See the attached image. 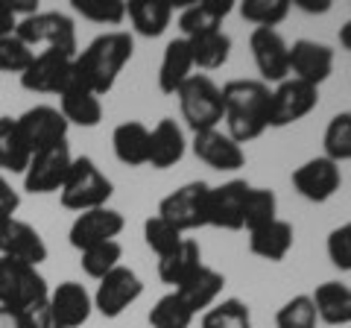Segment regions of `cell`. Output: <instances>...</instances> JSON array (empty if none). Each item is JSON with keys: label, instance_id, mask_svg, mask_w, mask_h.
<instances>
[{"label": "cell", "instance_id": "6da1fadb", "mask_svg": "<svg viewBox=\"0 0 351 328\" xmlns=\"http://www.w3.org/2000/svg\"><path fill=\"white\" fill-rule=\"evenodd\" d=\"M132 53H135V38L126 30H112L97 36L85 50L73 59V82L85 85L97 97H106L117 85V76L123 73Z\"/></svg>", "mask_w": 351, "mask_h": 328}, {"label": "cell", "instance_id": "7a4b0ae2", "mask_svg": "<svg viewBox=\"0 0 351 328\" xmlns=\"http://www.w3.org/2000/svg\"><path fill=\"white\" fill-rule=\"evenodd\" d=\"M223 106H226V132L237 144L261 138L269 129V97L272 89L261 80H232L223 89Z\"/></svg>", "mask_w": 351, "mask_h": 328}, {"label": "cell", "instance_id": "3957f363", "mask_svg": "<svg viewBox=\"0 0 351 328\" xmlns=\"http://www.w3.org/2000/svg\"><path fill=\"white\" fill-rule=\"evenodd\" d=\"M114 185L106 173L97 167L94 159L80 156L73 159L68 176H64V185L59 188V200L68 211H91V209H103V205L112 200Z\"/></svg>", "mask_w": 351, "mask_h": 328}, {"label": "cell", "instance_id": "277c9868", "mask_svg": "<svg viewBox=\"0 0 351 328\" xmlns=\"http://www.w3.org/2000/svg\"><path fill=\"white\" fill-rule=\"evenodd\" d=\"M184 124L191 126V132H205V129H219L226 115L223 106V91L219 85L205 73H193L188 82L176 91Z\"/></svg>", "mask_w": 351, "mask_h": 328}, {"label": "cell", "instance_id": "5b68a950", "mask_svg": "<svg viewBox=\"0 0 351 328\" xmlns=\"http://www.w3.org/2000/svg\"><path fill=\"white\" fill-rule=\"evenodd\" d=\"M50 288L38 267L24 264L15 258H0V305L12 311H29L36 305L47 302Z\"/></svg>", "mask_w": 351, "mask_h": 328}, {"label": "cell", "instance_id": "8992f818", "mask_svg": "<svg viewBox=\"0 0 351 328\" xmlns=\"http://www.w3.org/2000/svg\"><path fill=\"white\" fill-rule=\"evenodd\" d=\"M15 36L32 50L36 47L59 50L64 56H76V53H80V45H76V24H73V18L64 12H36L24 21H18Z\"/></svg>", "mask_w": 351, "mask_h": 328}, {"label": "cell", "instance_id": "52a82bcc", "mask_svg": "<svg viewBox=\"0 0 351 328\" xmlns=\"http://www.w3.org/2000/svg\"><path fill=\"white\" fill-rule=\"evenodd\" d=\"M208 191H211V185L205 182L182 185L158 202V217L173 223L182 235L208 226Z\"/></svg>", "mask_w": 351, "mask_h": 328}, {"label": "cell", "instance_id": "ba28073f", "mask_svg": "<svg viewBox=\"0 0 351 328\" xmlns=\"http://www.w3.org/2000/svg\"><path fill=\"white\" fill-rule=\"evenodd\" d=\"M141 293H144V281H141V276L135 270L120 264L97 284V290L91 296L94 311L100 316H106V320H117L120 314H126L132 305L141 299Z\"/></svg>", "mask_w": 351, "mask_h": 328}, {"label": "cell", "instance_id": "9c48e42d", "mask_svg": "<svg viewBox=\"0 0 351 328\" xmlns=\"http://www.w3.org/2000/svg\"><path fill=\"white\" fill-rule=\"evenodd\" d=\"M316 106H319V89L287 76V80L278 82L276 89H272V97H269V126H276V129L293 126V124H299L302 117L311 115Z\"/></svg>", "mask_w": 351, "mask_h": 328}, {"label": "cell", "instance_id": "30bf717a", "mask_svg": "<svg viewBox=\"0 0 351 328\" xmlns=\"http://www.w3.org/2000/svg\"><path fill=\"white\" fill-rule=\"evenodd\" d=\"M73 59L59 50H41L21 73V89L32 94H62L73 80Z\"/></svg>", "mask_w": 351, "mask_h": 328}, {"label": "cell", "instance_id": "8fae6325", "mask_svg": "<svg viewBox=\"0 0 351 328\" xmlns=\"http://www.w3.org/2000/svg\"><path fill=\"white\" fill-rule=\"evenodd\" d=\"M73 164L71 147L68 141H62L56 147H47L41 152H32V159L24 170V191L27 194H53L64 185V176H68Z\"/></svg>", "mask_w": 351, "mask_h": 328}, {"label": "cell", "instance_id": "7c38bea8", "mask_svg": "<svg viewBox=\"0 0 351 328\" xmlns=\"http://www.w3.org/2000/svg\"><path fill=\"white\" fill-rule=\"evenodd\" d=\"M249 50L255 59V68L261 73V82H284L290 76V45L284 41L278 30H252Z\"/></svg>", "mask_w": 351, "mask_h": 328}, {"label": "cell", "instance_id": "4fadbf2b", "mask_svg": "<svg viewBox=\"0 0 351 328\" xmlns=\"http://www.w3.org/2000/svg\"><path fill=\"white\" fill-rule=\"evenodd\" d=\"M18 120L21 138L29 147V152H41L47 147H56L62 141H68V120L62 117L56 106H32L27 108Z\"/></svg>", "mask_w": 351, "mask_h": 328}, {"label": "cell", "instance_id": "5bb4252c", "mask_svg": "<svg viewBox=\"0 0 351 328\" xmlns=\"http://www.w3.org/2000/svg\"><path fill=\"white\" fill-rule=\"evenodd\" d=\"M293 188L299 196H304L307 202H328L331 196L343 188V173H339V164L325 159V156H316V159H307L302 167L293 170Z\"/></svg>", "mask_w": 351, "mask_h": 328}, {"label": "cell", "instance_id": "9a60e30c", "mask_svg": "<svg viewBox=\"0 0 351 328\" xmlns=\"http://www.w3.org/2000/svg\"><path fill=\"white\" fill-rule=\"evenodd\" d=\"M0 258H15L38 267L47 261V244L36 226L21 217H0Z\"/></svg>", "mask_w": 351, "mask_h": 328}, {"label": "cell", "instance_id": "2e32d148", "mask_svg": "<svg viewBox=\"0 0 351 328\" xmlns=\"http://www.w3.org/2000/svg\"><path fill=\"white\" fill-rule=\"evenodd\" d=\"M123 214L117 209H91V211H82L76 214V220L71 223V232H68V240L73 249H91L97 244H106V240H117V235L123 232Z\"/></svg>", "mask_w": 351, "mask_h": 328}, {"label": "cell", "instance_id": "e0dca14e", "mask_svg": "<svg viewBox=\"0 0 351 328\" xmlns=\"http://www.w3.org/2000/svg\"><path fill=\"white\" fill-rule=\"evenodd\" d=\"M252 185L246 179H232L208 191V226L240 232L243 229V202Z\"/></svg>", "mask_w": 351, "mask_h": 328}, {"label": "cell", "instance_id": "ac0fdd59", "mask_svg": "<svg viewBox=\"0 0 351 328\" xmlns=\"http://www.w3.org/2000/svg\"><path fill=\"white\" fill-rule=\"evenodd\" d=\"M191 150L193 156L199 159L202 164L214 170H240L246 167V152L237 141L223 132V129H205V132H196L191 141Z\"/></svg>", "mask_w": 351, "mask_h": 328}, {"label": "cell", "instance_id": "d6986e66", "mask_svg": "<svg viewBox=\"0 0 351 328\" xmlns=\"http://www.w3.org/2000/svg\"><path fill=\"white\" fill-rule=\"evenodd\" d=\"M334 71V50L322 45V41L299 38L290 45V76L302 80L307 85H319L331 76Z\"/></svg>", "mask_w": 351, "mask_h": 328}, {"label": "cell", "instance_id": "ffe728a7", "mask_svg": "<svg viewBox=\"0 0 351 328\" xmlns=\"http://www.w3.org/2000/svg\"><path fill=\"white\" fill-rule=\"evenodd\" d=\"M47 305H50L53 316H56L64 328H82L91 320V311H94L91 293H88L85 284H80V281H62L59 288H53L47 296Z\"/></svg>", "mask_w": 351, "mask_h": 328}, {"label": "cell", "instance_id": "44dd1931", "mask_svg": "<svg viewBox=\"0 0 351 328\" xmlns=\"http://www.w3.org/2000/svg\"><path fill=\"white\" fill-rule=\"evenodd\" d=\"M184 152H188V138H184V129L176 124L173 117H161L156 126L149 129V159L147 164H152L156 170H167L176 167Z\"/></svg>", "mask_w": 351, "mask_h": 328}, {"label": "cell", "instance_id": "7402d4cb", "mask_svg": "<svg viewBox=\"0 0 351 328\" xmlns=\"http://www.w3.org/2000/svg\"><path fill=\"white\" fill-rule=\"evenodd\" d=\"M234 12V0H199L182 9L179 15V30L182 38H196L205 32L223 30V21Z\"/></svg>", "mask_w": 351, "mask_h": 328}, {"label": "cell", "instance_id": "603a6c76", "mask_svg": "<svg viewBox=\"0 0 351 328\" xmlns=\"http://www.w3.org/2000/svg\"><path fill=\"white\" fill-rule=\"evenodd\" d=\"M223 288H226V276H223V272H217L214 267L202 264L188 281L176 288V293H179V299L188 305V308L193 311V316H196V314H205L211 305L219 302V296H223Z\"/></svg>", "mask_w": 351, "mask_h": 328}, {"label": "cell", "instance_id": "cb8c5ba5", "mask_svg": "<svg viewBox=\"0 0 351 328\" xmlns=\"http://www.w3.org/2000/svg\"><path fill=\"white\" fill-rule=\"evenodd\" d=\"M59 112L68 120V126H82V129H94L103 120V100L94 91H88L85 85L73 82L59 94Z\"/></svg>", "mask_w": 351, "mask_h": 328}, {"label": "cell", "instance_id": "d4e9b609", "mask_svg": "<svg viewBox=\"0 0 351 328\" xmlns=\"http://www.w3.org/2000/svg\"><path fill=\"white\" fill-rule=\"evenodd\" d=\"M193 76V53L188 38H173L164 47V56L158 65V89L161 94H176Z\"/></svg>", "mask_w": 351, "mask_h": 328}, {"label": "cell", "instance_id": "484cf974", "mask_svg": "<svg viewBox=\"0 0 351 328\" xmlns=\"http://www.w3.org/2000/svg\"><path fill=\"white\" fill-rule=\"evenodd\" d=\"M293 240H295V232L287 220H272L267 226L255 229V232H249V253L258 255L263 261H272V264H278L290 255L293 249Z\"/></svg>", "mask_w": 351, "mask_h": 328}, {"label": "cell", "instance_id": "4316f807", "mask_svg": "<svg viewBox=\"0 0 351 328\" xmlns=\"http://www.w3.org/2000/svg\"><path fill=\"white\" fill-rule=\"evenodd\" d=\"M126 18L141 38H158L173 21V3L167 0H129Z\"/></svg>", "mask_w": 351, "mask_h": 328}, {"label": "cell", "instance_id": "83f0119b", "mask_svg": "<svg viewBox=\"0 0 351 328\" xmlns=\"http://www.w3.org/2000/svg\"><path fill=\"white\" fill-rule=\"evenodd\" d=\"M114 159L126 167H141L149 159V129L141 120H126L112 132Z\"/></svg>", "mask_w": 351, "mask_h": 328}, {"label": "cell", "instance_id": "f1b7e54d", "mask_svg": "<svg viewBox=\"0 0 351 328\" xmlns=\"http://www.w3.org/2000/svg\"><path fill=\"white\" fill-rule=\"evenodd\" d=\"M199 267H202V249H199V244L191 240V237H184L182 244L173 249V253L158 258V279L176 290L179 284L188 281Z\"/></svg>", "mask_w": 351, "mask_h": 328}, {"label": "cell", "instance_id": "f546056e", "mask_svg": "<svg viewBox=\"0 0 351 328\" xmlns=\"http://www.w3.org/2000/svg\"><path fill=\"white\" fill-rule=\"evenodd\" d=\"M316 316L328 325H351V288L343 281H322L313 290Z\"/></svg>", "mask_w": 351, "mask_h": 328}, {"label": "cell", "instance_id": "4dcf8cb0", "mask_svg": "<svg viewBox=\"0 0 351 328\" xmlns=\"http://www.w3.org/2000/svg\"><path fill=\"white\" fill-rule=\"evenodd\" d=\"M29 159H32V152L24 144V138H21L18 120L15 117H0V170L21 173V176H24Z\"/></svg>", "mask_w": 351, "mask_h": 328}, {"label": "cell", "instance_id": "1f68e13d", "mask_svg": "<svg viewBox=\"0 0 351 328\" xmlns=\"http://www.w3.org/2000/svg\"><path fill=\"white\" fill-rule=\"evenodd\" d=\"M188 41H191V53H193V68H199V71L223 68L228 56H232V38H228L223 30L205 32V36H196Z\"/></svg>", "mask_w": 351, "mask_h": 328}, {"label": "cell", "instance_id": "d6a6232c", "mask_svg": "<svg viewBox=\"0 0 351 328\" xmlns=\"http://www.w3.org/2000/svg\"><path fill=\"white\" fill-rule=\"evenodd\" d=\"M199 328H252V311L243 299L228 296L202 314Z\"/></svg>", "mask_w": 351, "mask_h": 328}, {"label": "cell", "instance_id": "836d02e7", "mask_svg": "<svg viewBox=\"0 0 351 328\" xmlns=\"http://www.w3.org/2000/svg\"><path fill=\"white\" fill-rule=\"evenodd\" d=\"M278 220V196L272 188H249L243 202V229L255 232V229Z\"/></svg>", "mask_w": 351, "mask_h": 328}, {"label": "cell", "instance_id": "e575fe53", "mask_svg": "<svg viewBox=\"0 0 351 328\" xmlns=\"http://www.w3.org/2000/svg\"><path fill=\"white\" fill-rule=\"evenodd\" d=\"M325 159H331L337 164L351 161V112H339L328 120L325 135H322Z\"/></svg>", "mask_w": 351, "mask_h": 328}, {"label": "cell", "instance_id": "d590c367", "mask_svg": "<svg viewBox=\"0 0 351 328\" xmlns=\"http://www.w3.org/2000/svg\"><path fill=\"white\" fill-rule=\"evenodd\" d=\"M193 311L179 299V293L170 290L152 305L149 311V328H191Z\"/></svg>", "mask_w": 351, "mask_h": 328}, {"label": "cell", "instance_id": "8d00e7d4", "mask_svg": "<svg viewBox=\"0 0 351 328\" xmlns=\"http://www.w3.org/2000/svg\"><path fill=\"white\" fill-rule=\"evenodd\" d=\"M120 258H123V246L120 240H106V244H97L91 249H82V272L91 279H106L114 267H120Z\"/></svg>", "mask_w": 351, "mask_h": 328}, {"label": "cell", "instance_id": "74e56055", "mask_svg": "<svg viewBox=\"0 0 351 328\" xmlns=\"http://www.w3.org/2000/svg\"><path fill=\"white\" fill-rule=\"evenodd\" d=\"M240 15L255 30H276L290 15V0H240Z\"/></svg>", "mask_w": 351, "mask_h": 328}, {"label": "cell", "instance_id": "f35d334b", "mask_svg": "<svg viewBox=\"0 0 351 328\" xmlns=\"http://www.w3.org/2000/svg\"><path fill=\"white\" fill-rule=\"evenodd\" d=\"M73 12L91 24L117 27L126 21V0H71Z\"/></svg>", "mask_w": 351, "mask_h": 328}, {"label": "cell", "instance_id": "ab89813d", "mask_svg": "<svg viewBox=\"0 0 351 328\" xmlns=\"http://www.w3.org/2000/svg\"><path fill=\"white\" fill-rule=\"evenodd\" d=\"M316 323H319V316H316L313 299L307 293L287 299L276 314V328H316Z\"/></svg>", "mask_w": 351, "mask_h": 328}, {"label": "cell", "instance_id": "60d3db41", "mask_svg": "<svg viewBox=\"0 0 351 328\" xmlns=\"http://www.w3.org/2000/svg\"><path fill=\"white\" fill-rule=\"evenodd\" d=\"M144 240H147V246L152 249V253L161 258V255L173 253V249L179 246L184 237H182V232L173 223H167L158 214H152V217H147V220H144Z\"/></svg>", "mask_w": 351, "mask_h": 328}, {"label": "cell", "instance_id": "b9f144b4", "mask_svg": "<svg viewBox=\"0 0 351 328\" xmlns=\"http://www.w3.org/2000/svg\"><path fill=\"white\" fill-rule=\"evenodd\" d=\"M32 56H36V50L27 47L18 36H3L0 38V71L3 73H18L21 76L29 68Z\"/></svg>", "mask_w": 351, "mask_h": 328}, {"label": "cell", "instance_id": "7bdbcfd3", "mask_svg": "<svg viewBox=\"0 0 351 328\" xmlns=\"http://www.w3.org/2000/svg\"><path fill=\"white\" fill-rule=\"evenodd\" d=\"M325 253H328V261H331L337 270L351 272V223L337 226L334 232L328 235Z\"/></svg>", "mask_w": 351, "mask_h": 328}, {"label": "cell", "instance_id": "ee69618b", "mask_svg": "<svg viewBox=\"0 0 351 328\" xmlns=\"http://www.w3.org/2000/svg\"><path fill=\"white\" fill-rule=\"evenodd\" d=\"M24 325L27 328H64L56 316H53L47 302H41V305H36V308L24 311Z\"/></svg>", "mask_w": 351, "mask_h": 328}, {"label": "cell", "instance_id": "f6af8a7d", "mask_svg": "<svg viewBox=\"0 0 351 328\" xmlns=\"http://www.w3.org/2000/svg\"><path fill=\"white\" fill-rule=\"evenodd\" d=\"M18 209H21V194L12 188V182L0 173V217H15Z\"/></svg>", "mask_w": 351, "mask_h": 328}, {"label": "cell", "instance_id": "bcb514c9", "mask_svg": "<svg viewBox=\"0 0 351 328\" xmlns=\"http://www.w3.org/2000/svg\"><path fill=\"white\" fill-rule=\"evenodd\" d=\"M15 30H18V15L12 12V3H9V0H0V38L15 36Z\"/></svg>", "mask_w": 351, "mask_h": 328}, {"label": "cell", "instance_id": "7dc6e473", "mask_svg": "<svg viewBox=\"0 0 351 328\" xmlns=\"http://www.w3.org/2000/svg\"><path fill=\"white\" fill-rule=\"evenodd\" d=\"M290 6L302 9L307 15H325L331 12V0H290Z\"/></svg>", "mask_w": 351, "mask_h": 328}, {"label": "cell", "instance_id": "c3c4849f", "mask_svg": "<svg viewBox=\"0 0 351 328\" xmlns=\"http://www.w3.org/2000/svg\"><path fill=\"white\" fill-rule=\"evenodd\" d=\"M0 328H27L24 325V314L12 311V308H3V305H0Z\"/></svg>", "mask_w": 351, "mask_h": 328}, {"label": "cell", "instance_id": "681fc988", "mask_svg": "<svg viewBox=\"0 0 351 328\" xmlns=\"http://www.w3.org/2000/svg\"><path fill=\"white\" fill-rule=\"evenodd\" d=\"M339 45L351 53V21H346V24L339 27Z\"/></svg>", "mask_w": 351, "mask_h": 328}]
</instances>
